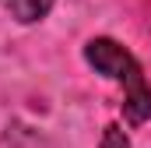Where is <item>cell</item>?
Segmentation results:
<instances>
[{"label":"cell","mask_w":151,"mask_h":148,"mask_svg":"<svg viewBox=\"0 0 151 148\" xmlns=\"http://www.w3.org/2000/svg\"><path fill=\"white\" fill-rule=\"evenodd\" d=\"M84 60L95 67L99 74H106L109 81L123 85V113L130 123H144L151 116V88L148 78L141 71V64L113 39H88L84 46Z\"/></svg>","instance_id":"6da1fadb"},{"label":"cell","mask_w":151,"mask_h":148,"mask_svg":"<svg viewBox=\"0 0 151 148\" xmlns=\"http://www.w3.org/2000/svg\"><path fill=\"white\" fill-rule=\"evenodd\" d=\"M53 4H56V0H4V7L11 11V18L21 21V25L42 21V18L53 11Z\"/></svg>","instance_id":"7a4b0ae2"},{"label":"cell","mask_w":151,"mask_h":148,"mask_svg":"<svg viewBox=\"0 0 151 148\" xmlns=\"http://www.w3.org/2000/svg\"><path fill=\"white\" fill-rule=\"evenodd\" d=\"M0 148H42V138H39L35 131H28V127L14 123V127H7V131H4Z\"/></svg>","instance_id":"3957f363"},{"label":"cell","mask_w":151,"mask_h":148,"mask_svg":"<svg viewBox=\"0 0 151 148\" xmlns=\"http://www.w3.org/2000/svg\"><path fill=\"white\" fill-rule=\"evenodd\" d=\"M102 148H130V141H127V134H123L116 123H109L106 134H102Z\"/></svg>","instance_id":"277c9868"}]
</instances>
